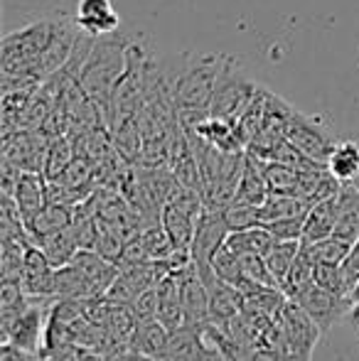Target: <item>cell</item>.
<instances>
[{"mask_svg":"<svg viewBox=\"0 0 359 361\" xmlns=\"http://www.w3.org/2000/svg\"><path fill=\"white\" fill-rule=\"evenodd\" d=\"M74 23L91 37H106V35H114L118 30L121 15L116 13L111 0H79Z\"/></svg>","mask_w":359,"mask_h":361,"instance_id":"obj_13","label":"cell"},{"mask_svg":"<svg viewBox=\"0 0 359 361\" xmlns=\"http://www.w3.org/2000/svg\"><path fill=\"white\" fill-rule=\"evenodd\" d=\"M128 37H116V35L96 37L87 62L82 67V74H79V84L87 91L91 104L99 109L106 128H109L111 96H114L116 84H118V79L126 72V64H128Z\"/></svg>","mask_w":359,"mask_h":361,"instance_id":"obj_1","label":"cell"},{"mask_svg":"<svg viewBox=\"0 0 359 361\" xmlns=\"http://www.w3.org/2000/svg\"><path fill=\"white\" fill-rule=\"evenodd\" d=\"M118 361H158V359L143 357V354H135V352H130V349H126V352L118 354Z\"/></svg>","mask_w":359,"mask_h":361,"instance_id":"obj_39","label":"cell"},{"mask_svg":"<svg viewBox=\"0 0 359 361\" xmlns=\"http://www.w3.org/2000/svg\"><path fill=\"white\" fill-rule=\"evenodd\" d=\"M207 359V349L202 342V324H182L180 329H173L168 337V344L160 352L158 361H202Z\"/></svg>","mask_w":359,"mask_h":361,"instance_id":"obj_14","label":"cell"},{"mask_svg":"<svg viewBox=\"0 0 359 361\" xmlns=\"http://www.w3.org/2000/svg\"><path fill=\"white\" fill-rule=\"evenodd\" d=\"M298 253H300V241H276V246L266 253V266L281 288L291 273L293 263H296Z\"/></svg>","mask_w":359,"mask_h":361,"instance_id":"obj_29","label":"cell"},{"mask_svg":"<svg viewBox=\"0 0 359 361\" xmlns=\"http://www.w3.org/2000/svg\"><path fill=\"white\" fill-rule=\"evenodd\" d=\"M59 20H37L25 27L15 30V32L3 37V74L8 76H30V79L39 81L35 76V64H37L39 54L47 49L52 42L54 32H57ZM42 84V81H39Z\"/></svg>","mask_w":359,"mask_h":361,"instance_id":"obj_3","label":"cell"},{"mask_svg":"<svg viewBox=\"0 0 359 361\" xmlns=\"http://www.w3.org/2000/svg\"><path fill=\"white\" fill-rule=\"evenodd\" d=\"M13 197L25 224H30L47 204V177L42 172H20Z\"/></svg>","mask_w":359,"mask_h":361,"instance_id":"obj_15","label":"cell"},{"mask_svg":"<svg viewBox=\"0 0 359 361\" xmlns=\"http://www.w3.org/2000/svg\"><path fill=\"white\" fill-rule=\"evenodd\" d=\"M20 283H23V290L30 298H54V266L37 243H30L28 251H25Z\"/></svg>","mask_w":359,"mask_h":361,"instance_id":"obj_11","label":"cell"},{"mask_svg":"<svg viewBox=\"0 0 359 361\" xmlns=\"http://www.w3.org/2000/svg\"><path fill=\"white\" fill-rule=\"evenodd\" d=\"M224 246H229L234 253H259L266 258V253L276 246V236L264 226V224H256L249 228H239V231H229Z\"/></svg>","mask_w":359,"mask_h":361,"instance_id":"obj_23","label":"cell"},{"mask_svg":"<svg viewBox=\"0 0 359 361\" xmlns=\"http://www.w3.org/2000/svg\"><path fill=\"white\" fill-rule=\"evenodd\" d=\"M72 221H74V207L47 202V204L42 207V212L28 224L30 241L37 243L39 238L49 236V233H57V231H62V228L72 226Z\"/></svg>","mask_w":359,"mask_h":361,"instance_id":"obj_21","label":"cell"},{"mask_svg":"<svg viewBox=\"0 0 359 361\" xmlns=\"http://www.w3.org/2000/svg\"><path fill=\"white\" fill-rule=\"evenodd\" d=\"M291 300L298 302L308 314H310V319L322 329V332L335 327L337 319H342L347 312H352V307H355V302H352L350 298L327 293V290H322L320 286H315V283H310V286L293 293Z\"/></svg>","mask_w":359,"mask_h":361,"instance_id":"obj_7","label":"cell"},{"mask_svg":"<svg viewBox=\"0 0 359 361\" xmlns=\"http://www.w3.org/2000/svg\"><path fill=\"white\" fill-rule=\"evenodd\" d=\"M168 337L170 329L158 317L143 319V322H135V329L128 339V349L135 354H143V357L158 359L160 352L165 349V344H168Z\"/></svg>","mask_w":359,"mask_h":361,"instance_id":"obj_20","label":"cell"},{"mask_svg":"<svg viewBox=\"0 0 359 361\" xmlns=\"http://www.w3.org/2000/svg\"><path fill=\"white\" fill-rule=\"evenodd\" d=\"M342 268V278H345V288L350 295L352 302H357V293H359V238L352 243L350 253L345 256V261L340 263Z\"/></svg>","mask_w":359,"mask_h":361,"instance_id":"obj_36","label":"cell"},{"mask_svg":"<svg viewBox=\"0 0 359 361\" xmlns=\"http://www.w3.org/2000/svg\"><path fill=\"white\" fill-rule=\"evenodd\" d=\"M229 236V224H226L224 209L205 207V212L197 219L195 241H192V261L195 263H212L221 246Z\"/></svg>","mask_w":359,"mask_h":361,"instance_id":"obj_9","label":"cell"},{"mask_svg":"<svg viewBox=\"0 0 359 361\" xmlns=\"http://www.w3.org/2000/svg\"><path fill=\"white\" fill-rule=\"evenodd\" d=\"M158 290V319L173 332L185 324V307H182V286L180 273H168L163 281L155 286Z\"/></svg>","mask_w":359,"mask_h":361,"instance_id":"obj_16","label":"cell"},{"mask_svg":"<svg viewBox=\"0 0 359 361\" xmlns=\"http://www.w3.org/2000/svg\"><path fill=\"white\" fill-rule=\"evenodd\" d=\"M310 204L300 200L298 195H271L261 204V224L278 221V219H291V216H305Z\"/></svg>","mask_w":359,"mask_h":361,"instance_id":"obj_26","label":"cell"},{"mask_svg":"<svg viewBox=\"0 0 359 361\" xmlns=\"http://www.w3.org/2000/svg\"><path fill=\"white\" fill-rule=\"evenodd\" d=\"M327 170L342 185L359 180V145L355 140H340L327 157Z\"/></svg>","mask_w":359,"mask_h":361,"instance_id":"obj_24","label":"cell"},{"mask_svg":"<svg viewBox=\"0 0 359 361\" xmlns=\"http://www.w3.org/2000/svg\"><path fill=\"white\" fill-rule=\"evenodd\" d=\"M74 157H77V152H74L72 138H69V135H57V138H52L47 145V157H44L42 175L47 177L49 182L59 180V177L64 175V170L72 165Z\"/></svg>","mask_w":359,"mask_h":361,"instance_id":"obj_27","label":"cell"},{"mask_svg":"<svg viewBox=\"0 0 359 361\" xmlns=\"http://www.w3.org/2000/svg\"><path fill=\"white\" fill-rule=\"evenodd\" d=\"M130 312H133L135 322H143V319H155L158 317V290L150 288L143 295L130 302Z\"/></svg>","mask_w":359,"mask_h":361,"instance_id":"obj_37","label":"cell"},{"mask_svg":"<svg viewBox=\"0 0 359 361\" xmlns=\"http://www.w3.org/2000/svg\"><path fill=\"white\" fill-rule=\"evenodd\" d=\"M335 236L355 243L359 238V185L350 182L337 192V226Z\"/></svg>","mask_w":359,"mask_h":361,"instance_id":"obj_18","label":"cell"},{"mask_svg":"<svg viewBox=\"0 0 359 361\" xmlns=\"http://www.w3.org/2000/svg\"><path fill=\"white\" fill-rule=\"evenodd\" d=\"M312 283L320 286L322 290H327V293L350 298L345 288V278H342V268L337 263H317L315 273H312Z\"/></svg>","mask_w":359,"mask_h":361,"instance_id":"obj_33","label":"cell"},{"mask_svg":"<svg viewBox=\"0 0 359 361\" xmlns=\"http://www.w3.org/2000/svg\"><path fill=\"white\" fill-rule=\"evenodd\" d=\"M264 175L273 195H298L300 185V170L286 165V162L264 160Z\"/></svg>","mask_w":359,"mask_h":361,"instance_id":"obj_28","label":"cell"},{"mask_svg":"<svg viewBox=\"0 0 359 361\" xmlns=\"http://www.w3.org/2000/svg\"><path fill=\"white\" fill-rule=\"evenodd\" d=\"M74 268L82 273V278L87 281L91 298H104L109 295L111 286H114L116 276H118V266L109 258H104L94 248H79L77 256L72 258Z\"/></svg>","mask_w":359,"mask_h":361,"instance_id":"obj_10","label":"cell"},{"mask_svg":"<svg viewBox=\"0 0 359 361\" xmlns=\"http://www.w3.org/2000/svg\"><path fill=\"white\" fill-rule=\"evenodd\" d=\"M281 322L286 329V357L288 361H312L317 339L322 329L310 319V314L288 298L286 307L281 312Z\"/></svg>","mask_w":359,"mask_h":361,"instance_id":"obj_5","label":"cell"},{"mask_svg":"<svg viewBox=\"0 0 359 361\" xmlns=\"http://www.w3.org/2000/svg\"><path fill=\"white\" fill-rule=\"evenodd\" d=\"M315 266H317V261L312 258V253L308 251V248L303 246V241H300V253H298L296 263H293L291 273H288L286 283H283V293L291 298V295L298 293L300 288L310 286V283H312V273H315Z\"/></svg>","mask_w":359,"mask_h":361,"instance_id":"obj_31","label":"cell"},{"mask_svg":"<svg viewBox=\"0 0 359 361\" xmlns=\"http://www.w3.org/2000/svg\"><path fill=\"white\" fill-rule=\"evenodd\" d=\"M37 246L47 253V258L52 261L54 268L67 266V263L72 261V258L77 256V251H79V241H77V236H74L72 226L62 228V231H57V233H49V236H44V238H39Z\"/></svg>","mask_w":359,"mask_h":361,"instance_id":"obj_25","label":"cell"},{"mask_svg":"<svg viewBox=\"0 0 359 361\" xmlns=\"http://www.w3.org/2000/svg\"><path fill=\"white\" fill-rule=\"evenodd\" d=\"M261 86L256 81H251L249 76L239 69L234 57H226L221 62V72L217 79V89L212 96V116L217 118H229L239 121V116L249 109V104L254 101V96L259 94Z\"/></svg>","mask_w":359,"mask_h":361,"instance_id":"obj_4","label":"cell"},{"mask_svg":"<svg viewBox=\"0 0 359 361\" xmlns=\"http://www.w3.org/2000/svg\"><path fill=\"white\" fill-rule=\"evenodd\" d=\"M286 138L291 140L298 150L305 152L310 160L320 162V165L327 167V157L335 150L337 140L332 138L330 130L322 126L320 118L315 116H303L298 111H293L291 118H288L286 126Z\"/></svg>","mask_w":359,"mask_h":361,"instance_id":"obj_6","label":"cell"},{"mask_svg":"<svg viewBox=\"0 0 359 361\" xmlns=\"http://www.w3.org/2000/svg\"><path fill=\"white\" fill-rule=\"evenodd\" d=\"M303 246L312 253V258H315L317 263H337V266H340V263L345 261L347 253H350L352 243L340 236H330V238H322V241H315V243L303 241Z\"/></svg>","mask_w":359,"mask_h":361,"instance_id":"obj_32","label":"cell"},{"mask_svg":"<svg viewBox=\"0 0 359 361\" xmlns=\"http://www.w3.org/2000/svg\"><path fill=\"white\" fill-rule=\"evenodd\" d=\"M0 361H42V357H37V354H30V352H23V349L3 342V354H0Z\"/></svg>","mask_w":359,"mask_h":361,"instance_id":"obj_38","label":"cell"},{"mask_svg":"<svg viewBox=\"0 0 359 361\" xmlns=\"http://www.w3.org/2000/svg\"><path fill=\"white\" fill-rule=\"evenodd\" d=\"M266 228L276 236V241H303V228H305V216L278 219V221L264 224Z\"/></svg>","mask_w":359,"mask_h":361,"instance_id":"obj_35","label":"cell"},{"mask_svg":"<svg viewBox=\"0 0 359 361\" xmlns=\"http://www.w3.org/2000/svg\"><path fill=\"white\" fill-rule=\"evenodd\" d=\"M140 241H143L148 261H165L175 253V246L170 241L168 231L163 228V224H150V226L140 228Z\"/></svg>","mask_w":359,"mask_h":361,"instance_id":"obj_30","label":"cell"},{"mask_svg":"<svg viewBox=\"0 0 359 361\" xmlns=\"http://www.w3.org/2000/svg\"><path fill=\"white\" fill-rule=\"evenodd\" d=\"M160 224L168 231L170 241H173L175 251H190L192 241H195V228H197V219L190 216L187 212L178 209L175 204H165L163 214H160Z\"/></svg>","mask_w":359,"mask_h":361,"instance_id":"obj_22","label":"cell"},{"mask_svg":"<svg viewBox=\"0 0 359 361\" xmlns=\"http://www.w3.org/2000/svg\"><path fill=\"white\" fill-rule=\"evenodd\" d=\"M202 273V281L207 286V295H209V319L217 324H224L229 319H234L236 314H241L246 302V295L239 288H234L231 283H226L224 278L217 276V271L212 268V263H197Z\"/></svg>","mask_w":359,"mask_h":361,"instance_id":"obj_8","label":"cell"},{"mask_svg":"<svg viewBox=\"0 0 359 361\" xmlns=\"http://www.w3.org/2000/svg\"><path fill=\"white\" fill-rule=\"evenodd\" d=\"M229 231H239V228H249L261 224V207H249V204H229L224 209Z\"/></svg>","mask_w":359,"mask_h":361,"instance_id":"obj_34","label":"cell"},{"mask_svg":"<svg viewBox=\"0 0 359 361\" xmlns=\"http://www.w3.org/2000/svg\"><path fill=\"white\" fill-rule=\"evenodd\" d=\"M269 195H271V190H269V182H266V175H264V160H259V157L246 152L244 175H241L239 190H236V197L231 204L261 207Z\"/></svg>","mask_w":359,"mask_h":361,"instance_id":"obj_17","label":"cell"},{"mask_svg":"<svg viewBox=\"0 0 359 361\" xmlns=\"http://www.w3.org/2000/svg\"><path fill=\"white\" fill-rule=\"evenodd\" d=\"M180 273V286H182V307H185V324L200 327V324L209 322V295L207 286L202 281V273L197 263L192 261Z\"/></svg>","mask_w":359,"mask_h":361,"instance_id":"obj_12","label":"cell"},{"mask_svg":"<svg viewBox=\"0 0 359 361\" xmlns=\"http://www.w3.org/2000/svg\"><path fill=\"white\" fill-rule=\"evenodd\" d=\"M337 226V195L330 200H322L312 204L305 214V228H303V241L315 243L322 238L335 236Z\"/></svg>","mask_w":359,"mask_h":361,"instance_id":"obj_19","label":"cell"},{"mask_svg":"<svg viewBox=\"0 0 359 361\" xmlns=\"http://www.w3.org/2000/svg\"><path fill=\"white\" fill-rule=\"evenodd\" d=\"M221 62L224 54H180L165 62L173 79L178 111H209Z\"/></svg>","mask_w":359,"mask_h":361,"instance_id":"obj_2","label":"cell"}]
</instances>
